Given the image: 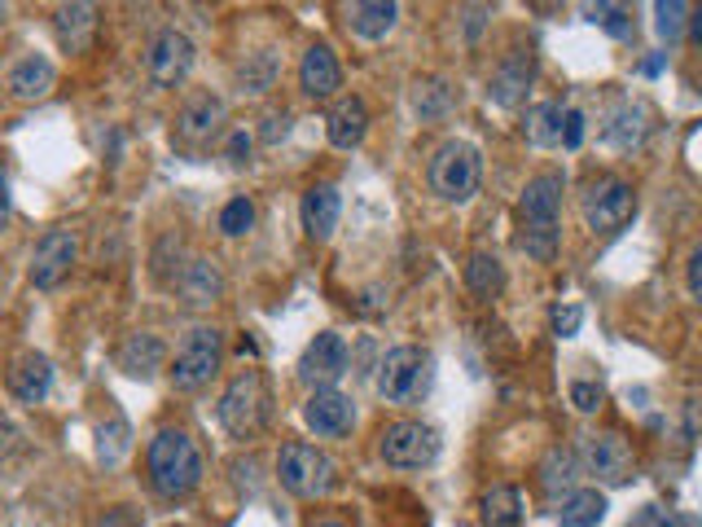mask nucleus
Returning <instances> with one entry per match:
<instances>
[{
	"instance_id": "14",
	"label": "nucleus",
	"mask_w": 702,
	"mask_h": 527,
	"mask_svg": "<svg viewBox=\"0 0 702 527\" xmlns=\"http://www.w3.org/2000/svg\"><path fill=\"white\" fill-rule=\"evenodd\" d=\"M303 422H308V431H316L321 440H338V436L351 431V422H356V404H351V396L325 387V391H312L308 396Z\"/></svg>"
},
{
	"instance_id": "12",
	"label": "nucleus",
	"mask_w": 702,
	"mask_h": 527,
	"mask_svg": "<svg viewBox=\"0 0 702 527\" xmlns=\"http://www.w3.org/2000/svg\"><path fill=\"white\" fill-rule=\"evenodd\" d=\"M584 457H589V470L602 479V484H628L632 470H637V457H632V444L619 436V431H598L584 440Z\"/></svg>"
},
{
	"instance_id": "47",
	"label": "nucleus",
	"mask_w": 702,
	"mask_h": 527,
	"mask_svg": "<svg viewBox=\"0 0 702 527\" xmlns=\"http://www.w3.org/2000/svg\"><path fill=\"white\" fill-rule=\"evenodd\" d=\"M628 527H672V514L659 505H645L637 518H628Z\"/></svg>"
},
{
	"instance_id": "31",
	"label": "nucleus",
	"mask_w": 702,
	"mask_h": 527,
	"mask_svg": "<svg viewBox=\"0 0 702 527\" xmlns=\"http://www.w3.org/2000/svg\"><path fill=\"white\" fill-rule=\"evenodd\" d=\"M479 510H484L488 527H518L523 523V492L514 484H492L479 497Z\"/></svg>"
},
{
	"instance_id": "48",
	"label": "nucleus",
	"mask_w": 702,
	"mask_h": 527,
	"mask_svg": "<svg viewBox=\"0 0 702 527\" xmlns=\"http://www.w3.org/2000/svg\"><path fill=\"white\" fill-rule=\"evenodd\" d=\"M689 36L702 45V10H693V18H689Z\"/></svg>"
},
{
	"instance_id": "39",
	"label": "nucleus",
	"mask_w": 702,
	"mask_h": 527,
	"mask_svg": "<svg viewBox=\"0 0 702 527\" xmlns=\"http://www.w3.org/2000/svg\"><path fill=\"white\" fill-rule=\"evenodd\" d=\"M654 14H659V36L672 45V40L680 36V27H685L689 5H680V0H663V5H654Z\"/></svg>"
},
{
	"instance_id": "7",
	"label": "nucleus",
	"mask_w": 702,
	"mask_h": 527,
	"mask_svg": "<svg viewBox=\"0 0 702 527\" xmlns=\"http://www.w3.org/2000/svg\"><path fill=\"white\" fill-rule=\"evenodd\" d=\"M378 453L396 470H422L439 457V436H435V427H426L417 417H400L378 436Z\"/></svg>"
},
{
	"instance_id": "8",
	"label": "nucleus",
	"mask_w": 702,
	"mask_h": 527,
	"mask_svg": "<svg viewBox=\"0 0 702 527\" xmlns=\"http://www.w3.org/2000/svg\"><path fill=\"white\" fill-rule=\"evenodd\" d=\"M584 225H589L593 234H611L619 225L632 221V211H637V189L619 176H602L593 180L589 189H584Z\"/></svg>"
},
{
	"instance_id": "35",
	"label": "nucleus",
	"mask_w": 702,
	"mask_h": 527,
	"mask_svg": "<svg viewBox=\"0 0 702 527\" xmlns=\"http://www.w3.org/2000/svg\"><path fill=\"white\" fill-rule=\"evenodd\" d=\"M128 440H133L128 422H124V417H114L110 427H101V431H97V457H101L105 466H120V462H124V453H128Z\"/></svg>"
},
{
	"instance_id": "9",
	"label": "nucleus",
	"mask_w": 702,
	"mask_h": 527,
	"mask_svg": "<svg viewBox=\"0 0 702 527\" xmlns=\"http://www.w3.org/2000/svg\"><path fill=\"white\" fill-rule=\"evenodd\" d=\"M146 71L159 88H180L185 75L193 71V40L176 27H163L150 36V49H146Z\"/></svg>"
},
{
	"instance_id": "19",
	"label": "nucleus",
	"mask_w": 702,
	"mask_h": 527,
	"mask_svg": "<svg viewBox=\"0 0 702 527\" xmlns=\"http://www.w3.org/2000/svg\"><path fill=\"white\" fill-rule=\"evenodd\" d=\"M53 84H58V66L45 53H27L5 71V88L14 101H40L53 92Z\"/></svg>"
},
{
	"instance_id": "25",
	"label": "nucleus",
	"mask_w": 702,
	"mask_h": 527,
	"mask_svg": "<svg viewBox=\"0 0 702 527\" xmlns=\"http://www.w3.org/2000/svg\"><path fill=\"white\" fill-rule=\"evenodd\" d=\"M163 361H167V343L159 335H150V330L128 335L124 348H120V369L133 374V378H154L163 369Z\"/></svg>"
},
{
	"instance_id": "24",
	"label": "nucleus",
	"mask_w": 702,
	"mask_h": 527,
	"mask_svg": "<svg viewBox=\"0 0 702 527\" xmlns=\"http://www.w3.org/2000/svg\"><path fill=\"white\" fill-rule=\"evenodd\" d=\"M176 290L185 294V303H189V308H211V303H215V299L224 294V277H220L215 260H206V255H193V260L185 264L180 281H176Z\"/></svg>"
},
{
	"instance_id": "43",
	"label": "nucleus",
	"mask_w": 702,
	"mask_h": 527,
	"mask_svg": "<svg viewBox=\"0 0 702 527\" xmlns=\"http://www.w3.org/2000/svg\"><path fill=\"white\" fill-rule=\"evenodd\" d=\"M584 124H589V120H584L579 111H566V124H562V146L566 150H579L584 146Z\"/></svg>"
},
{
	"instance_id": "40",
	"label": "nucleus",
	"mask_w": 702,
	"mask_h": 527,
	"mask_svg": "<svg viewBox=\"0 0 702 527\" xmlns=\"http://www.w3.org/2000/svg\"><path fill=\"white\" fill-rule=\"evenodd\" d=\"M579 322H584V308H579V303H557V308H553V335H557V339L579 335Z\"/></svg>"
},
{
	"instance_id": "18",
	"label": "nucleus",
	"mask_w": 702,
	"mask_h": 527,
	"mask_svg": "<svg viewBox=\"0 0 702 527\" xmlns=\"http://www.w3.org/2000/svg\"><path fill=\"white\" fill-rule=\"evenodd\" d=\"M562 189H566V176L562 172H540L523 185V221L544 229V225H557V206H562Z\"/></svg>"
},
{
	"instance_id": "45",
	"label": "nucleus",
	"mask_w": 702,
	"mask_h": 527,
	"mask_svg": "<svg viewBox=\"0 0 702 527\" xmlns=\"http://www.w3.org/2000/svg\"><path fill=\"white\" fill-rule=\"evenodd\" d=\"M92 527H137V510H128V505H114V510H105Z\"/></svg>"
},
{
	"instance_id": "42",
	"label": "nucleus",
	"mask_w": 702,
	"mask_h": 527,
	"mask_svg": "<svg viewBox=\"0 0 702 527\" xmlns=\"http://www.w3.org/2000/svg\"><path fill=\"white\" fill-rule=\"evenodd\" d=\"M685 286H689V299H698V303H702V247H693V251H689Z\"/></svg>"
},
{
	"instance_id": "2",
	"label": "nucleus",
	"mask_w": 702,
	"mask_h": 527,
	"mask_svg": "<svg viewBox=\"0 0 702 527\" xmlns=\"http://www.w3.org/2000/svg\"><path fill=\"white\" fill-rule=\"evenodd\" d=\"M268 382L260 369H242V374H233L220 404H215V417H220V427L233 436V440H251L255 431H264V422H268Z\"/></svg>"
},
{
	"instance_id": "10",
	"label": "nucleus",
	"mask_w": 702,
	"mask_h": 527,
	"mask_svg": "<svg viewBox=\"0 0 702 527\" xmlns=\"http://www.w3.org/2000/svg\"><path fill=\"white\" fill-rule=\"evenodd\" d=\"M75 260H79V238H75V229H49V234L36 242V251H32L27 277H32L36 290H53V286L66 281V273L75 268Z\"/></svg>"
},
{
	"instance_id": "15",
	"label": "nucleus",
	"mask_w": 702,
	"mask_h": 527,
	"mask_svg": "<svg viewBox=\"0 0 702 527\" xmlns=\"http://www.w3.org/2000/svg\"><path fill=\"white\" fill-rule=\"evenodd\" d=\"M224 115L228 111H224V101L215 92H193L180 105V115H176V137L189 141V146H202L224 128Z\"/></svg>"
},
{
	"instance_id": "38",
	"label": "nucleus",
	"mask_w": 702,
	"mask_h": 527,
	"mask_svg": "<svg viewBox=\"0 0 702 527\" xmlns=\"http://www.w3.org/2000/svg\"><path fill=\"white\" fill-rule=\"evenodd\" d=\"M589 14H593V23H598V27H606V32H611V36H619V40H628V36L637 32V23L628 18V10H619V5H593Z\"/></svg>"
},
{
	"instance_id": "33",
	"label": "nucleus",
	"mask_w": 702,
	"mask_h": 527,
	"mask_svg": "<svg viewBox=\"0 0 702 527\" xmlns=\"http://www.w3.org/2000/svg\"><path fill=\"white\" fill-rule=\"evenodd\" d=\"M448 105H452V88L443 79H417L413 84V111L422 120H439Z\"/></svg>"
},
{
	"instance_id": "1",
	"label": "nucleus",
	"mask_w": 702,
	"mask_h": 527,
	"mask_svg": "<svg viewBox=\"0 0 702 527\" xmlns=\"http://www.w3.org/2000/svg\"><path fill=\"white\" fill-rule=\"evenodd\" d=\"M146 475L163 501H185L202 484V453H198L193 436L163 427L146 449Z\"/></svg>"
},
{
	"instance_id": "30",
	"label": "nucleus",
	"mask_w": 702,
	"mask_h": 527,
	"mask_svg": "<svg viewBox=\"0 0 702 527\" xmlns=\"http://www.w3.org/2000/svg\"><path fill=\"white\" fill-rule=\"evenodd\" d=\"M562 124H566L562 101H540V105H531L527 120H523V137H527V146L544 150V146L562 141Z\"/></svg>"
},
{
	"instance_id": "28",
	"label": "nucleus",
	"mask_w": 702,
	"mask_h": 527,
	"mask_svg": "<svg viewBox=\"0 0 702 527\" xmlns=\"http://www.w3.org/2000/svg\"><path fill=\"white\" fill-rule=\"evenodd\" d=\"M277 79H281V53H277V49H255V53H247V62L238 66V88L251 92V97L273 92Z\"/></svg>"
},
{
	"instance_id": "29",
	"label": "nucleus",
	"mask_w": 702,
	"mask_h": 527,
	"mask_svg": "<svg viewBox=\"0 0 702 527\" xmlns=\"http://www.w3.org/2000/svg\"><path fill=\"white\" fill-rule=\"evenodd\" d=\"M465 290H471L475 299H497L505 290V264L492 255V251H475L471 260H465Z\"/></svg>"
},
{
	"instance_id": "13",
	"label": "nucleus",
	"mask_w": 702,
	"mask_h": 527,
	"mask_svg": "<svg viewBox=\"0 0 702 527\" xmlns=\"http://www.w3.org/2000/svg\"><path fill=\"white\" fill-rule=\"evenodd\" d=\"M531 79H536V53H531V49H510V53L497 62V71H492L488 101L501 105V111H514V105L527 97Z\"/></svg>"
},
{
	"instance_id": "11",
	"label": "nucleus",
	"mask_w": 702,
	"mask_h": 527,
	"mask_svg": "<svg viewBox=\"0 0 702 527\" xmlns=\"http://www.w3.org/2000/svg\"><path fill=\"white\" fill-rule=\"evenodd\" d=\"M342 374H347V343H342V335L321 330V335L303 348V356H299V382H308L312 391H325V387H334Z\"/></svg>"
},
{
	"instance_id": "32",
	"label": "nucleus",
	"mask_w": 702,
	"mask_h": 527,
	"mask_svg": "<svg viewBox=\"0 0 702 527\" xmlns=\"http://www.w3.org/2000/svg\"><path fill=\"white\" fill-rule=\"evenodd\" d=\"M606 518V492L598 488H579L562 501V518L557 527H598Z\"/></svg>"
},
{
	"instance_id": "22",
	"label": "nucleus",
	"mask_w": 702,
	"mask_h": 527,
	"mask_svg": "<svg viewBox=\"0 0 702 527\" xmlns=\"http://www.w3.org/2000/svg\"><path fill=\"white\" fill-rule=\"evenodd\" d=\"M338 211H342V193H338L329 180L312 185V189L299 198V221H303V229H308L312 242H325V238L334 234Z\"/></svg>"
},
{
	"instance_id": "6",
	"label": "nucleus",
	"mask_w": 702,
	"mask_h": 527,
	"mask_svg": "<svg viewBox=\"0 0 702 527\" xmlns=\"http://www.w3.org/2000/svg\"><path fill=\"white\" fill-rule=\"evenodd\" d=\"M220 361H224V335L215 326H193L185 335V343L176 348V361H172V387L176 391H198L206 387L215 374H220Z\"/></svg>"
},
{
	"instance_id": "5",
	"label": "nucleus",
	"mask_w": 702,
	"mask_h": 527,
	"mask_svg": "<svg viewBox=\"0 0 702 527\" xmlns=\"http://www.w3.org/2000/svg\"><path fill=\"white\" fill-rule=\"evenodd\" d=\"M435 382V356L426 348H391L378 365V391L387 404H417Z\"/></svg>"
},
{
	"instance_id": "3",
	"label": "nucleus",
	"mask_w": 702,
	"mask_h": 527,
	"mask_svg": "<svg viewBox=\"0 0 702 527\" xmlns=\"http://www.w3.org/2000/svg\"><path fill=\"white\" fill-rule=\"evenodd\" d=\"M484 180V154L471 141H443L426 167V185L443 202H471Z\"/></svg>"
},
{
	"instance_id": "37",
	"label": "nucleus",
	"mask_w": 702,
	"mask_h": 527,
	"mask_svg": "<svg viewBox=\"0 0 702 527\" xmlns=\"http://www.w3.org/2000/svg\"><path fill=\"white\" fill-rule=\"evenodd\" d=\"M566 396H571V404H575L579 413H598L602 400H606V387H602V382H589V378H575V382L566 387Z\"/></svg>"
},
{
	"instance_id": "44",
	"label": "nucleus",
	"mask_w": 702,
	"mask_h": 527,
	"mask_svg": "<svg viewBox=\"0 0 702 527\" xmlns=\"http://www.w3.org/2000/svg\"><path fill=\"white\" fill-rule=\"evenodd\" d=\"M488 5H465L461 10V18H465V40H479V32H484V23H488Z\"/></svg>"
},
{
	"instance_id": "41",
	"label": "nucleus",
	"mask_w": 702,
	"mask_h": 527,
	"mask_svg": "<svg viewBox=\"0 0 702 527\" xmlns=\"http://www.w3.org/2000/svg\"><path fill=\"white\" fill-rule=\"evenodd\" d=\"M251 146H255V137H251L247 128H233V133H228V146H224V159H228V163H247V159H251Z\"/></svg>"
},
{
	"instance_id": "20",
	"label": "nucleus",
	"mask_w": 702,
	"mask_h": 527,
	"mask_svg": "<svg viewBox=\"0 0 702 527\" xmlns=\"http://www.w3.org/2000/svg\"><path fill=\"white\" fill-rule=\"evenodd\" d=\"M53 387V361L45 352H18L10 365V396L18 404H40Z\"/></svg>"
},
{
	"instance_id": "16",
	"label": "nucleus",
	"mask_w": 702,
	"mask_h": 527,
	"mask_svg": "<svg viewBox=\"0 0 702 527\" xmlns=\"http://www.w3.org/2000/svg\"><path fill=\"white\" fill-rule=\"evenodd\" d=\"M299 88L312 101H325L342 88V66L329 45H308V53L299 58Z\"/></svg>"
},
{
	"instance_id": "26",
	"label": "nucleus",
	"mask_w": 702,
	"mask_h": 527,
	"mask_svg": "<svg viewBox=\"0 0 702 527\" xmlns=\"http://www.w3.org/2000/svg\"><path fill=\"white\" fill-rule=\"evenodd\" d=\"M536 475H540V488H544L549 497H562V492L571 497V492H579V488H575V479H579V457H575V449L553 444V449L540 457Z\"/></svg>"
},
{
	"instance_id": "27",
	"label": "nucleus",
	"mask_w": 702,
	"mask_h": 527,
	"mask_svg": "<svg viewBox=\"0 0 702 527\" xmlns=\"http://www.w3.org/2000/svg\"><path fill=\"white\" fill-rule=\"evenodd\" d=\"M396 23H400V5H391V0H361V5H347V27L361 40H383Z\"/></svg>"
},
{
	"instance_id": "23",
	"label": "nucleus",
	"mask_w": 702,
	"mask_h": 527,
	"mask_svg": "<svg viewBox=\"0 0 702 527\" xmlns=\"http://www.w3.org/2000/svg\"><path fill=\"white\" fill-rule=\"evenodd\" d=\"M53 36L66 53H88L97 36V5H58L53 10Z\"/></svg>"
},
{
	"instance_id": "36",
	"label": "nucleus",
	"mask_w": 702,
	"mask_h": 527,
	"mask_svg": "<svg viewBox=\"0 0 702 527\" xmlns=\"http://www.w3.org/2000/svg\"><path fill=\"white\" fill-rule=\"evenodd\" d=\"M557 225H544V229H536V225H527V234L518 238V247L531 255V260H540V264H549L553 255H557Z\"/></svg>"
},
{
	"instance_id": "21",
	"label": "nucleus",
	"mask_w": 702,
	"mask_h": 527,
	"mask_svg": "<svg viewBox=\"0 0 702 527\" xmlns=\"http://www.w3.org/2000/svg\"><path fill=\"white\" fill-rule=\"evenodd\" d=\"M325 133H329V146L356 150L365 141V133H369V105H365V97H356V92L338 97L334 111H329V120H325Z\"/></svg>"
},
{
	"instance_id": "34",
	"label": "nucleus",
	"mask_w": 702,
	"mask_h": 527,
	"mask_svg": "<svg viewBox=\"0 0 702 527\" xmlns=\"http://www.w3.org/2000/svg\"><path fill=\"white\" fill-rule=\"evenodd\" d=\"M251 225H255V202L247 193L228 198L224 211H220V234L224 238H242V234H251Z\"/></svg>"
},
{
	"instance_id": "46",
	"label": "nucleus",
	"mask_w": 702,
	"mask_h": 527,
	"mask_svg": "<svg viewBox=\"0 0 702 527\" xmlns=\"http://www.w3.org/2000/svg\"><path fill=\"white\" fill-rule=\"evenodd\" d=\"M286 133H290V115L281 111V115H268V120H264V133H260V137H264V146H277Z\"/></svg>"
},
{
	"instance_id": "4",
	"label": "nucleus",
	"mask_w": 702,
	"mask_h": 527,
	"mask_svg": "<svg viewBox=\"0 0 702 527\" xmlns=\"http://www.w3.org/2000/svg\"><path fill=\"white\" fill-rule=\"evenodd\" d=\"M277 479L290 497L299 501H321L338 488V466L316 449V444H303V440H290L281 444L277 453Z\"/></svg>"
},
{
	"instance_id": "17",
	"label": "nucleus",
	"mask_w": 702,
	"mask_h": 527,
	"mask_svg": "<svg viewBox=\"0 0 702 527\" xmlns=\"http://www.w3.org/2000/svg\"><path fill=\"white\" fill-rule=\"evenodd\" d=\"M645 133H650V115H645V105L632 101V97L615 101L611 115H606V124H602V141H606L611 150H624V154L637 150V146L645 141Z\"/></svg>"
},
{
	"instance_id": "49",
	"label": "nucleus",
	"mask_w": 702,
	"mask_h": 527,
	"mask_svg": "<svg viewBox=\"0 0 702 527\" xmlns=\"http://www.w3.org/2000/svg\"><path fill=\"white\" fill-rule=\"evenodd\" d=\"M308 527H351V523H342V518H316V523H308Z\"/></svg>"
}]
</instances>
